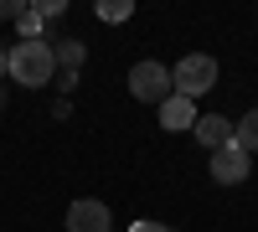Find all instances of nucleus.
<instances>
[{
    "label": "nucleus",
    "instance_id": "nucleus-1",
    "mask_svg": "<svg viewBox=\"0 0 258 232\" xmlns=\"http://www.w3.org/2000/svg\"><path fill=\"white\" fill-rule=\"evenodd\" d=\"M57 72V47L52 41H16L11 47V78L21 88H41Z\"/></svg>",
    "mask_w": 258,
    "mask_h": 232
},
{
    "label": "nucleus",
    "instance_id": "nucleus-2",
    "mask_svg": "<svg viewBox=\"0 0 258 232\" xmlns=\"http://www.w3.org/2000/svg\"><path fill=\"white\" fill-rule=\"evenodd\" d=\"M170 83H176L181 98H197V93H207V88H217V57H207V52L181 57L176 72H170Z\"/></svg>",
    "mask_w": 258,
    "mask_h": 232
},
{
    "label": "nucleus",
    "instance_id": "nucleus-3",
    "mask_svg": "<svg viewBox=\"0 0 258 232\" xmlns=\"http://www.w3.org/2000/svg\"><path fill=\"white\" fill-rule=\"evenodd\" d=\"M129 93H135V103H165L170 93H176L170 67H165V62H135V72H129Z\"/></svg>",
    "mask_w": 258,
    "mask_h": 232
},
{
    "label": "nucleus",
    "instance_id": "nucleus-4",
    "mask_svg": "<svg viewBox=\"0 0 258 232\" xmlns=\"http://www.w3.org/2000/svg\"><path fill=\"white\" fill-rule=\"evenodd\" d=\"M68 232H114V217H109V206L93 201V196H78L68 206Z\"/></svg>",
    "mask_w": 258,
    "mask_h": 232
},
{
    "label": "nucleus",
    "instance_id": "nucleus-5",
    "mask_svg": "<svg viewBox=\"0 0 258 232\" xmlns=\"http://www.w3.org/2000/svg\"><path fill=\"white\" fill-rule=\"evenodd\" d=\"M248 171H253V155L243 144H227V150L212 155V181L217 186H238V181H248Z\"/></svg>",
    "mask_w": 258,
    "mask_h": 232
},
{
    "label": "nucleus",
    "instance_id": "nucleus-6",
    "mask_svg": "<svg viewBox=\"0 0 258 232\" xmlns=\"http://www.w3.org/2000/svg\"><path fill=\"white\" fill-rule=\"evenodd\" d=\"M191 129H197V139L207 144L212 155H217V150H227V144H232L238 124H232V119H222V114H197V124H191Z\"/></svg>",
    "mask_w": 258,
    "mask_h": 232
},
{
    "label": "nucleus",
    "instance_id": "nucleus-7",
    "mask_svg": "<svg viewBox=\"0 0 258 232\" xmlns=\"http://www.w3.org/2000/svg\"><path fill=\"white\" fill-rule=\"evenodd\" d=\"M191 124H197V103L191 98H181V93H170L165 103H160V129H191Z\"/></svg>",
    "mask_w": 258,
    "mask_h": 232
},
{
    "label": "nucleus",
    "instance_id": "nucleus-8",
    "mask_svg": "<svg viewBox=\"0 0 258 232\" xmlns=\"http://www.w3.org/2000/svg\"><path fill=\"white\" fill-rule=\"evenodd\" d=\"M232 144H243L248 155H258V109H248L238 119V134H232Z\"/></svg>",
    "mask_w": 258,
    "mask_h": 232
},
{
    "label": "nucleus",
    "instance_id": "nucleus-9",
    "mask_svg": "<svg viewBox=\"0 0 258 232\" xmlns=\"http://www.w3.org/2000/svg\"><path fill=\"white\" fill-rule=\"evenodd\" d=\"M21 41H41V11L36 6L21 11Z\"/></svg>",
    "mask_w": 258,
    "mask_h": 232
},
{
    "label": "nucleus",
    "instance_id": "nucleus-10",
    "mask_svg": "<svg viewBox=\"0 0 258 232\" xmlns=\"http://www.w3.org/2000/svg\"><path fill=\"white\" fill-rule=\"evenodd\" d=\"M98 16H103V21H129V16H135V6H129V0H103Z\"/></svg>",
    "mask_w": 258,
    "mask_h": 232
},
{
    "label": "nucleus",
    "instance_id": "nucleus-11",
    "mask_svg": "<svg viewBox=\"0 0 258 232\" xmlns=\"http://www.w3.org/2000/svg\"><path fill=\"white\" fill-rule=\"evenodd\" d=\"M57 62H62V67H78V62H83V41H62V47H57Z\"/></svg>",
    "mask_w": 258,
    "mask_h": 232
},
{
    "label": "nucleus",
    "instance_id": "nucleus-12",
    "mask_svg": "<svg viewBox=\"0 0 258 232\" xmlns=\"http://www.w3.org/2000/svg\"><path fill=\"white\" fill-rule=\"evenodd\" d=\"M129 232H176V227H165V222H129Z\"/></svg>",
    "mask_w": 258,
    "mask_h": 232
},
{
    "label": "nucleus",
    "instance_id": "nucleus-13",
    "mask_svg": "<svg viewBox=\"0 0 258 232\" xmlns=\"http://www.w3.org/2000/svg\"><path fill=\"white\" fill-rule=\"evenodd\" d=\"M21 11H26L21 0H0V16H16V21H21Z\"/></svg>",
    "mask_w": 258,
    "mask_h": 232
},
{
    "label": "nucleus",
    "instance_id": "nucleus-14",
    "mask_svg": "<svg viewBox=\"0 0 258 232\" xmlns=\"http://www.w3.org/2000/svg\"><path fill=\"white\" fill-rule=\"evenodd\" d=\"M0 78H11V52L0 47Z\"/></svg>",
    "mask_w": 258,
    "mask_h": 232
}]
</instances>
